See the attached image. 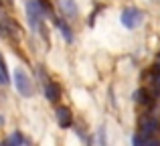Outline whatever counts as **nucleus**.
Masks as SVG:
<instances>
[{
    "instance_id": "nucleus-5",
    "label": "nucleus",
    "mask_w": 160,
    "mask_h": 146,
    "mask_svg": "<svg viewBox=\"0 0 160 146\" xmlns=\"http://www.w3.org/2000/svg\"><path fill=\"white\" fill-rule=\"evenodd\" d=\"M59 10L63 12L65 18H75L79 8H77V2H75V0H59Z\"/></svg>"
},
{
    "instance_id": "nucleus-6",
    "label": "nucleus",
    "mask_w": 160,
    "mask_h": 146,
    "mask_svg": "<svg viewBox=\"0 0 160 146\" xmlns=\"http://www.w3.org/2000/svg\"><path fill=\"white\" fill-rule=\"evenodd\" d=\"M45 95H47L49 102H59V99H61V87H59V83L49 79V81L45 83Z\"/></svg>"
},
{
    "instance_id": "nucleus-2",
    "label": "nucleus",
    "mask_w": 160,
    "mask_h": 146,
    "mask_svg": "<svg viewBox=\"0 0 160 146\" xmlns=\"http://www.w3.org/2000/svg\"><path fill=\"white\" fill-rule=\"evenodd\" d=\"M14 87L24 98H31L32 95V81H31V77L27 75V71H24L22 67L14 69Z\"/></svg>"
},
{
    "instance_id": "nucleus-13",
    "label": "nucleus",
    "mask_w": 160,
    "mask_h": 146,
    "mask_svg": "<svg viewBox=\"0 0 160 146\" xmlns=\"http://www.w3.org/2000/svg\"><path fill=\"white\" fill-rule=\"evenodd\" d=\"M156 69H160V55H158V61H156Z\"/></svg>"
},
{
    "instance_id": "nucleus-1",
    "label": "nucleus",
    "mask_w": 160,
    "mask_h": 146,
    "mask_svg": "<svg viewBox=\"0 0 160 146\" xmlns=\"http://www.w3.org/2000/svg\"><path fill=\"white\" fill-rule=\"evenodd\" d=\"M27 14H28V23H31L32 31L43 33V14H45L43 4L39 0H28L27 2Z\"/></svg>"
},
{
    "instance_id": "nucleus-12",
    "label": "nucleus",
    "mask_w": 160,
    "mask_h": 146,
    "mask_svg": "<svg viewBox=\"0 0 160 146\" xmlns=\"http://www.w3.org/2000/svg\"><path fill=\"white\" fill-rule=\"evenodd\" d=\"M8 81H10V79H8V77H6V75H4V73H2V69H0V85H6V83H8Z\"/></svg>"
},
{
    "instance_id": "nucleus-8",
    "label": "nucleus",
    "mask_w": 160,
    "mask_h": 146,
    "mask_svg": "<svg viewBox=\"0 0 160 146\" xmlns=\"http://www.w3.org/2000/svg\"><path fill=\"white\" fill-rule=\"evenodd\" d=\"M55 24H57L59 28H61V33H63V37H65L67 41H73V33H71V27L69 24H65V20H61V18H57L55 20Z\"/></svg>"
},
{
    "instance_id": "nucleus-7",
    "label": "nucleus",
    "mask_w": 160,
    "mask_h": 146,
    "mask_svg": "<svg viewBox=\"0 0 160 146\" xmlns=\"http://www.w3.org/2000/svg\"><path fill=\"white\" fill-rule=\"evenodd\" d=\"M57 122H59V126H61V128H69L71 126L73 116H71V110H69V108H65V106L57 108Z\"/></svg>"
},
{
    "instance_id": "nucleus-3",
    "label": "nucleus",
    "mask_w": 160,
    "mask_h": 146,
    "mask_svg": "<svg viewBox=\"0 0 160 146\" xmlns=\"http://www.w3.org/2000/svg\"><path fill=\"white\" fill-rule=\"evenodd\" d=\"M122 24H124L126 28H136L138 24L144 20V14H142V10H138V8H134V6H128V8H124L122 10Z\"/></svg>"
},
{
    "instance_id": "nucleus-10",
    "label": "nucleus",
    "mask_w": 160,
    "mask_h": 146,
    "mask_svg": "<svg viewBox=\"0 0 160 146\" xmlns=\"http://www.w3.org/2000/svg\"><path fill=\"white\" fill-rule=\"evenodd\" d=\"M134 95H136V102H140V103H148V91H146V89H138Z\"/></svg>"
},
{
    "instance_id": "nucleus-9",
    "label": "nucleus",
    "mask_w": 160,
    "mask_h": 146,
    "mask_svg": "<svg viewBox=\"0 0 160 146\" xmlns=\"http://www.w3.org/2000/svg\"><path fill=\"white\" fill-rule=\"evenodd\" d=\"M6 144H28V140L24 138L22 134H18V132H14V134H10V136H8Z\"/></svg>"
},
{
    "instance_id": "nucleus-4",
    "label": "nucleus",
    "mask_w": 160,
    "mask_h": 146,
    "mask_svg": "<svg viewBox=\"0 0 160 146\" xmlns=\"http://www.w3.org/2000/svg\"><path fill=\"white\" fill-rule=\"evenodd\" d=\"M158 130H160V122H158L156 118H146V120H142V124H140V134H144V136H156Z\"/></svg>"
},
{
    "instance_id": "nucleus-11",
    "label": "nucleus",
    "mask_w": 160,
    "mask_h": 146,
    "mask_svg": "<svg viewBox=\"0 0 160 146\" xmlns=\"http://www.w3.org/2000/svg\"><path fill=\"white\" fill-rule=\"evenodd\" d=\"M0 69H2V73H4V75H6V77H8V69H6V61H4V57H2V55H0ZM8 79H10V77H8Z\"/></svg>"
}]
</instances>
